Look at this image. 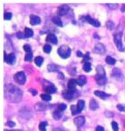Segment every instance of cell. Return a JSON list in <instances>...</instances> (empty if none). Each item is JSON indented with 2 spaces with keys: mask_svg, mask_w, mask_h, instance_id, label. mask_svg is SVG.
Segmentation results:
<instances>
[{
  "mask_svg": "<svg viewBox=\"0 0 125 131\" xmlns=\"http://www.w3.org/2000/svg\"><path fill=\"white\" fill-rule=\"evenodd\" d=\"M4 95L6 100L11 103H19L23 98V91L13 84H6L5 86Z\"/></svg>",
  "mask_w": 125,
  "mask_h": 131,
  "instance_id": "obj_1",
  "label": "cell"
},
{
  "mask_svg": "<svg viewBox=\"0 0 125 131\" xmlns=\"http://www.w3.org/2000/svg\"><path fill=\"white\" fill-rule=\"evenodd\" d=\"M120 30H118L114 35H113V41L114 44L116 46L117 49L120 52H124L125 51V47L122 43V28H118Z\"/></svg>",
  "mask_w": 125,
  "mask_h": 131,
  "instance_id": "obj_2",
  "label": "cell"
},
{
  "mask_svg": "<svg viewBox=\"0 0 125 131\" xmlns=\"http://www.w3.org/2000/svg\"><path fill=\"white\" fill-rule=\"evenodd\" d=\"M57 54L61 58L66 59V58H68V57L71 56V54H72V49L67 45H62L61 47H58Z\"/></svg>",
  "mask_w": 125,
  "mask_h": 131,
  "instance_id": "obj_3",
  "label": "cell"
},
{
  "mask_svg": "<svg viewBox=\"0 0 125 131\" xmlns=\"http://www.w3.org/2000/svg\"><path fill=\"white\" fill-rule=\"evenodd\" d=\"M14 80L16 83H17L18 85H25L26 83V75H25V72L23 71H18L14 75Z\"/></svg>",
  "mask_w": 125,
  "mask_h": 131,
  "instance_id": "obj_4",
  "label": "cell"
},
{
  "mask_svg": "<svg viewBox=\"0 0 125 131\" xmlns=\"http://www.w3.org/2000/svg\"><path fill=\"white\" fill-rule=\"evenodd\" d=\"M77 96H79V92L77 91V89L73 90V91L72 90L66 89L63 92V97L65 98L66 100H73V99H74Z\"/></svg>",
  "mask_w": 125,
  "mask_h": 131,
  "instance_id": "obj_5",
  "label": "cell"
},
{
  "mask_svg": "<svg viewBox=\"0 0 125 131\" xmlns=\"http://www.w3.org/2000/svg\"><path fill=\"white\" fill-rule=\"evenodd\" d=\"M80 19L81 20L85 21V22H87L88 24L92 25V26H93L94 27H101V23L99 22L98 20L92 18V17H91L90 16H88V15H86V16H80Z\"/></svg>",
  "mask_w": 125,
  "mask_h": 131,
  "instance_id": "obj_6",
  "label": "cell"
},
{
  "mask_svg": "<svg viewBox=\"0 0 125 131\" xmlns=\"http://www.w3.org/2000/svg\"><path fill=\"white\" fill-rule=\"evenodd\" d=\"M46 86H44L43 89L45 90V92L47 93V94H54V93L57 92V88L54 85H53L51 82L49 81H46Z\"/></svg>",
  "mask_w": 125,
  "mask_h": 131,
  "instance_id": "obj_7",
  "label": "cell"
},
{
  "mask_svg": "<svg viewBox=\"0 0 125 131\" xmlns=\"http://www.w3.org/2000/svg\"><path fill=\"white\" fill-rule=\"evenodd\" d=\"M95 80L99 86H104L107 83L106 74H96L95 75Z\"/></svg>",
  "mask_w": 125,
  "mask_h": 131,
  "instance_id": "obj_8",
  "label": "cell"
},
{
  "mask_svg": "<svg viewBox=\"0 0 125 131\" xmlns=\"http://www.w3.org/2000/svg\"><path fill=\"white\" fill-rule=\"evenodd\" d=\"M70 11V6L66 4L61 5L57 9V15L58 16H64L67 15V13Z\"/></svg>",
  "mask_w": 125,
  "mask_h": 131,
  "instance_id": "obj_9",
  "label": "cell"
},
{
  "mask_svg": "<svg viewBox=\"0 0 125 131\" xmlns=\"http://www.w3.org/2000/svg\"><path fill=\"white\" fill-rule=\"evenodd\" d=\"M19 116L25 119H30L31 117H33V112H32L30 109L25 108V107H24V108H22L19 111Z\"/></svg>",
  "mask_w": 125,
  "mask_h": 131,
  "instance_id": "obj_10",
  "label": "cell"
},
{
  "mask_svg": "<svg viewBox=\"0 0 125 131\" xmlns=\"http://www.w3.org/2000/svg\"><path fill=\"white\" fill-rule=\"evenodd\" d=\"M95 53L99 54V55H104L106 53V47L102 43H97L94 46V48H93Z\"/></svg>",
  "mask_w": 125,
  "mask_h": 131,
  "instance_id": "obj_11",
  "label": "cell"
},
{
  "mask_svg": "<svg viewBox=\"0 0 125 131\" xmlns=\"http://www.w3.org/2000/svg\"><path fill=\"white\" fill-rule=\"evenodd\" d=\"M29 23L32 26H37V25H40L42 23V19L40 16H36V15H31L29 17Z\"/></svg>",
  "mask_w": 125,
  "mask_h": 131,
  "instance_id": "obj_12",
  "label": "cell"
},
{
  "mask_svg": "<svg viewBox=\"0 0 125 131\" xmlns=\"http://www.w3.org/2000/svg\"><path fill=\"white\" fill-rule=\"evenodd\" d=\"M74 123L78 128H80V127H82V126L84 125V123H85V118H84V117H82V116L76 117L74 119Z\"/></svg>",
  "mask_w": 125,
  "mask_h": 131,
  "instance_id": "obj_13",
  "label": "cell"
},
{
  "mask_svg": "<svg viewBox=\"0 0 125 131\" xmlns=\"http://www.w3.org/2000/svg\"><path fill=\"white\" fill-rule=\"evenodd\" d=\"M46 42L47 43H51V44H53V45H56L58 43V39H57V37H56L54 34L51 33V34H48L46 36V38H45Z\"/></svg>",
  "mask_w": 125,
  "mask_h": 131,
  "instance_id": "obj_14",
  "label": "cell"
},
{
  "mask_svg": "<svg viewBox=\"0 0 125 131\" xmlns=\"http://www.w3.org/2000/svg\"><path fill=\"white\" fill-rule=\"evenodd\" d=\"M112 77L114 78H116V79L118 80H121L122 79V73H121V70L120 69V68H113V71H112Z\"/></svg>",
  "mask_w": 125,
  "mask_h": 131,
  "instance_id": "obj_15",
  "label": "cell"
},
{
  "mask_svg": "<svg viewBox=\"0 0 125 131\" xmlns=\"http://www.w3.org/2000/svg\"><path fill=\"white\" fill-rule=\"evenodd\" d=\"M16 60H17L16 54H15V53H11V54H9V55H7V57H6V62L8 64V65L14 66L15 63H16Z\"/></svg>",
  "mask_w": 125,
  "mask_h": 131,
  "instance_id": "obj_16",
  "label": "cell"
},
{
  "mask_svg": "<svg viewBox=\"0 0 125 131\" xmlns=\"http://www.w3.org/2000/svg\"><path fill=\"white\" fill-rule=\"evenodd\" d=\"M94 95L98 97H100L101 99H107L111 96V95L107 94V93L103 92V91H101V90H95L94 91Z\"/></svg>",
  "mask_w": 125,
  "mask_h": 131,
  "instance_id": "obj_17",
  "label": "cell"
},
{
  "mask_svg": "<svg viewBox=\"0 0 125 131\" xmlns=\"http://www.w3.org/2000/svg\"><path fill=\"white\" fill-rule=\"evenodd\" d=\"M48 107H49V106H48L47 105L42 102H38L35 105V109L36 111H45V110H46Z\"/></svg>",
  "mask_w": 125,
  "mask_h": 131,
  "instance_id": "obj_18",
  "label": "cell"
},
{
  "mask_svg": "<svg viewBox=\"0 0 125 131\" xmlns=\"http://www.w3.org/2000/svg\"><path fill=\"white\" fill-rule=\"evenodd\" d=\"M87 82V78L85 76H79L76 79V83H77V86H84V85L86 84Z\"/></svg>",
  "mask_w": 125,
  "mask_h": 131,
  "instance_id": "obj_19",
  "label": "cell"
},
{
  "mask_svg": "<svg viewBox=\"0 0 125 131\" xmlns=\"http://www.w3.org/2000/svg\"><path fill=\"white\" fill-rule=\"evenodd\" d=\"M76 86H77V83H76V79L74 78H71V79L68 81L67 84V89L68 90H76Z\"/></svg>",
  "mask_w": 125,
  "mask_h": 131,
  "instance_id": "obj_20",
  "label": "cell"
},
{
  "mask_svg": "<svg viewBox=\"0 0 125 131\" xmlns=\"http://www.w3.org/2000/svg\"><path fill=\"white\" fill-rule=\"evenodd\" d=\"M52 21H53V24L56 25L57 27H62L63 26H64V25H63V21H62L61 17H60V16H53V17H52Z\"/></svg>",
  "mask_w": 125,
  "mask_h": 131,
  "instance_id": "obj_21",
  "label": "cell"
},
{
  "mask_svg": "<svg viewBox=\"0 0 125 131\" xmlns=\"http://www.w3.org/2000/svg\"><path fill=\"white\" fill-rule=\"evenodd\" d=\"M89 107L91 110H96L99 107V104L95 99H91L90 103H89Z\"/></svg>",
  "mask_w": 125,
  "mask_h": 131,
  "instance_id": "obj_22",
  "label": "cell"
},
{
  "mask_svg": "<svg viewBox=\"0 0 125 131\" xmlns=\"http://www.w3.org/2000/svg\"><path fill=\"white\" fill-rule=\"evenodd\" d=\"M44 63V57H41V56H37L36 57H35V64L37 66V67H42Z\"/></svg>",
  "mask_w": 125,
  "mask_h": 131,
  "instance_id": "obj_23",
  "label": "cell"
},
{
  "mask_svg": "<svg viewBox=\"0 0 125 131\" xmlns=\"http://www.w3.org/2000/svg\"><path fill=\"white\" fill-rule=\"evenodd\" d=\"M105 62L110 66H114L116 64V59L111 57V56H107L106 58H105Z\"/></svg>",
  "mask_w": 125,
  "mask_h": 131,
  "instance_id": "obj_24",
  "label": "cell"
},
{
  "mask_svg": "<svg viewBox=\"0 0 125 131\" xmlns=\"http://www.w3.org/2000/svg\"><path fill=\"white\" fill-rule=\"evenodd\" d=\"M82 69H84V72H86V73L92 71V65H91L90 62H85V63H84V65H82Z\"/></svg>",
  "mask_w": 125,
  "mask_h": 131,
  "instance_id": "obj_25",
  "label": "cell"
},
{
  "mask_svg": "<svg viewBox=\"0 0 125 131\" xmlns=\"http://www.w3.org/2000/svg\"><path fill=\"white\" fill-rule=\"evenodd\" d=\"M47 70L49 72H59V68L56 65L53 64H49L47 66Z\"/></svg>",
  "mask_w": 125,
  "mask_h": 131,
  "instance_id": "obj_26",
  "label": "cell"
},
{
  "mask_svg": "<svg viewBox=\"0 0 125 131\" xmlns=\"http://www.w3.org/2000/svg\"><path fill=\"white\" fill-rule=\"evenodd\" d=\"M71 113H72V115L73 116H76V115H78V114H80L81 113V111L78 109V107H77V105H72L71 106Z\"/></svg>",
  "mask_w": 125,
  "mask_h": 131,
  "instance_id": "obj_27",
  "label": "cell"
},
{
  "mask_svg": "<svg viewBox=\"0 0 125 131\" xmlns=\"http://www.w3.org/2000/svg\"><path fill=\"white\" fill-rule=\"evenodd\" d=\"M41 98H42V100L45 101V102H49V101L52 100L51 95L47 94V93H43V94L41 95Z\"/></svg>",
  "mask_w": 125,
  "mask_h": 131,
  "instance_id": "obj_28",
  "label": "cell"
},
{
  "mask_svg": "<svg viewBox=\"0 0 125 131\" xmlns=\"http://www.w3.org/2000/svg\"><path fill=\"white\" fill-rule=\"evenodd\" d=\"M62 117H63V114H62V112H60V111L55 110L53 113V118L54 119V120H60V119L62 118Z\"/></svg>",
  "mask_w": 125,
  "mask_h": 131,
  "instance_id": "obj_29",
  "label": "cell"
},
{
  "mask_svg": "<svg viewBox=\"0 0 125 131\" xmlns=\"http://www.w3.org/2000/svg\"><path fill=\"white\" fill-rule=\"evenodd\" d=\"M43 51L45 52V54H50L52 52V46L49 45V44H45V45H44Z\"/></svg>",
  "mask_w": 125,
  "mask_h": 131,
  "instance_id": "obj_30",
  "label": "cell"
},
{
  "mask_svg": "<svg viewBox=\"0 0 125 131\" xmlns=\"http://www.w3.org/2000/svg\"><path fill=\"white\" fill-rule=\"evenodd\" d=\"M84 106H85V102H84V100H82V99H80V100H78L77 102V107L78 109L82 112V110L84 109Z\"/></svg>",
  "mask_w": 125,
  "mask_h": 131,
  "instance_id": "obj_31",
  "label": "cell"
},
{
  "mask_svg": "<svg viewBox=\"0 0 125 131\" xmlns=\"http://www.w3.org/2000/svg\"><path fill=\"white\" fill-rule=\"evenodd\" d=\"M48 123L46 121H42L40 124H39V130L40 131H46V127H47Z\"/></svg>",
  "mask_w": 125,
  "mask_h": 131,
  "instance_id": "obj_32",
  "label": "cell"
},
{
  "mask_svg": "<svg viewBox=\"0 0 125 131\" xmlns=\"http://www.w3.org/2000/svg\"><path fill=\"white\" fill-rule=\"evenodd\" d=\"M25 34L26 37H32L34 36V31L33 29L29 28V27H25Z\"/></svg>",
  "mask_w": 125,
  "mask_h": 131,
  "instance_id": "obj_33",
  "label": "cell"
},
{
  "mask_svg": "<svg viewBox=\"0 0 125 131\" xmlns=\"http://www.w3.org/2000/svg\"><path fill=\"white\" fill-rule=\"evenodd\" d=\"M33 57H34V55H33V52H29V53H26L25 56V61L26 62H31L33 60Z\"/></svg>",
  "mask_w": 125,
  "mask_h": 131,
  "instance_id": "obj_34",
  "label": "cell"
},
{
  "mask_svg": "<svg viewBox=\"0 0 125 131\" xmlns=\"http://www.w3.org/2000/svg\"><path fill=\"white\" fill-rule=\"evenodd\" d=\"M106 27L109 29V30H113L115 27V24L113 21H111V20H109L106 22Z\"/></svg>",
  "mask_w": 125,
  "mask_h": 131,
  "instance_id": "obj_35",
  "label": "cell"
},
{
  "mask_svg": "<svg viewBox=\"0 0 125 131\" xmlns=\"http://www.w3.org/2000/svg\"><path fill=\"white\" fill-rule=\"evenodd\" d=\"M106 6H108L110 9H112V10H115V9H117V8L119 7V5L117 4V3H108V4H106Z\"/></svg>",
  "mask_w": 125,
  "mask_h": 131,
  "instance_id": "obj_36",
  "label": "cell"
},
{
  "mask_svg": "<svg viewBox=\"0 0 125 131\" xmlns=\"http://www.w3.org/2000/svg\"><path fill=\"white\" fill-rule=\"evenodd\" d=\"M66 108H67V106H66L65 104H59L57 106V108H56V110L60 111V112H64V110H66Z\"/></svg>",
  "mask_w": 125,
  "mask_h": 131,
  "instance_id": "obj_37",
  "label": "cell"
},
{
  "mask_svg": "<svg viewBox=\"0 0 125 131\" xmlns=\"http://www.w3.org/2000/svg\"><path fill=\"white\" fill-rule=\"evenodd\" d=\"M111 125H112V128H113V131H119V124H118L116 121H112Z\"/></svg>",
  "mask_w": 125,
  "mask_h": 131,
  "instance_id": "obj_38",
  "label": "cell"
},
{
  "mask_svg": "<svg viewBox=\"0 0 125 131\" xmlns=\"http://www.w3.org/2000/svg\"><path fill=\"white\" fill-rule=\"evenodd\" d=\"M13 17V14L11 12H6L4 14V19L5 20H11Z\"/></svg>",
  "mask_w": 125,
  "mask_h": 131,
  "instance_id": "obj_39",
  "label": "cell"
},
{
  "mask_svg": "<svg viewBox=\"0 0 125 131\" xmlns=\"http://www.w3.org/2000/svg\"><path fill=\"white\" fill-rule=\"evenodd\" d=\"M23 48H24V50L25 51V53L32 52V47H31V46L29 45V44H25V45H24V47H23Z\"/></svg>",
  "mask_w": 125,
  "mask_h": 131,
  "instance_id": "obj_40",
  "label": "cell"
},
{
  "mask_svg": "<svg viewBox=\"0 0 125 131\" xmlns=\"http://www.w3.org/2000/svg\"><path fill=\"white\" fill-rule=\"evenodd\" d=\"M17 38H19V39H24L25 37H26V36H25V33H23V32H17Z\"/></svg>",
  "mask_w": 125,
  "mask_h": 131,
  "instance_id": "obj_41",
  "label": "cell"
},
{
  "mask_svg": "<svg viewBox=\"0 0 125 131\" xmlns=\"http://www.w3.org/2000/svg\"><path fill=\"white\" fill-rule=\"evenodd\" d=\"M116 107H117V109H118L119 111H121V112H125V106H124V105L118 104L116 106Z\"/></svg>",
  "mask_w": 125,
  "mask_h": 131,
  "instance_id": "obj_42",
  "label": "cell"
},
{
  "mask_svg": "<svg viewBox=\"0 0 125 131\" xmlns=\"http://www.w3.org/2000/svg\"><path fill=\"white\" fill-rule=\"evenodd\" d=\"M91 58V56H90V53H86L85 55H84V58H82V61H84V63H85V62H89V60H90Z\"/></svg>",
  "mask_w": 125,
  "mask_h": 131,
  "instance_id": "obj_43",
  "label": "cell"
},
{
  "mask_svg": "<svg viewBox=\"0 0 125 131\" xmlns=\"http://www.w3.org/2000/svg\"><path fill=\"white\" fill-rule=\"evenodd\" d=\"M29 93L30 94H32V96H36L37 94H38V92H37V90L36 89H35V88H29Z\"/></svg>",
  "mask_w": 125,
  "mask_h": 131,
  "instance_id": "obj_44",
  "label": "cell"
},
{
  "mask_svg": "<svg viewBox=\"0 0 125 131\" xmlns=\"http://www.w3.org/2000/svg\"><path fill=\"white\" fill-rule=\"evenodd\" d=\"M6 125L7 126V127H14L15 126H16V123H15L14 121H7Z\"/></svg>",
  "mask_w": 125,
  "mask_h": 131,
  "instance_id": "obj_45",
  "label": "cell"
},
{
  "mask_svg": "<svg viewBox=\"0 0 125 131\" xmlns=\"http://www.w3.org/2000/svg\"><path fill=\"white\" fill-rule=\"evenodd\" d=\"M76 56H77L78 57H82V58H84V53H82V51H77V52H76Z\"/></svg>",
  "mask_w": 125,
  "mask_h": 131,
  "instance_id": "obj_46",
  "label": "cell"
},
{
  "mask_svg": "<svg viewBox=\"0 0 125 131\" xmlns=\"http://www.w3.org/2000/svg\"><path fill=\"white\" fill-rule=\"evenodd\" d=\"M95 131H105L104 127H102V126H97L96 128H95Z\"/></svg>",
  "mask_w": 125,
  "mask_h": 131,
  "instance_id": "obj_47",
  "label": "cell"
},
{
  "mask_svg": "<svg viewBox=\"0 0 125 131\" xmlns=\"http://www.w3.org/2000/svg\"><path fill=\"white\" fill-rule=\"evenodd\" d=\"M58 78H64V74L62 73V72H58Z\"/></svg>",
  "mask_w": 125,
  "mask_h": 131,
  "instance_id": "obj_48",
  "label": "cell"
},
{
  "mask_svg": "<svg viewBox=\"0 0 125 131\" xmlns=\"http://www.w3.org/2000/svg\"><path fill=\"white\" fill-rule=\"evenodd\" d=\"M53 131H64L63 128H61V127H55V128H53Z\"/></svg>",
  "mask_w": 125,
  "mask_h": 131,
  "instance_id": "obj_49",
  "label": "cell"
},
{
  "mask_svg": "<svg viewBox=\"0 0 125 131\" xmlns=\"http://www.w3.org/2000/svg\"><path fill=\"white\" fill-rule=\"evenodd\" d=\"M93 36H94L95 39H100V37H99V35H98V34H96V33H94V34H93Z\"/></svg>",
  "mask_w": 125,
  "mask_h": 131,
  "instance_id": "obj_50",
  "label": "cell"
},
{
  "mask_svg": "<svg viewBox=\"0 0 125 131\" xmlns=\"http://www.w3.org/2000/svg\"><path fill=\"white\" fill-rule=\"evenodd\" d=\"M121 12H125V4L122 5V6H121Z\"/></svg>",
  "mask_w": 125,
  "mask_h": 131,
  "instance_id": "obj_51",
  "label": "cell"
},
{
  "mask_svg": "<svg viewBox=\"0 0 125 131\" xmlns=\"http://www.w3.org/2000/svg\"><path fill=\"white\" fill-rule=\"evenodd\" d=\"M5 131H24V130H21V129H17V130H5Z\"/></svg>",
  "mask_w": 125,
  "mask_h": 131,
  "instance_id": "obj_52",
  "label": "cell"
},
{
  "mask_svg": "<svg viewBox=\"0 0 125 131\" xmlns=\"http://www.w3.org/2000/svg\"><path fill=\"white\" fill-rule=\"evenodd\" d=\"M123 125H124V127H125V121H123Z\"/></svg>",
  "mask_w": 125,
  "mask_h": 131,
  "instance_id": "obj_53",
  "label": "cell"
}]
</instances>
